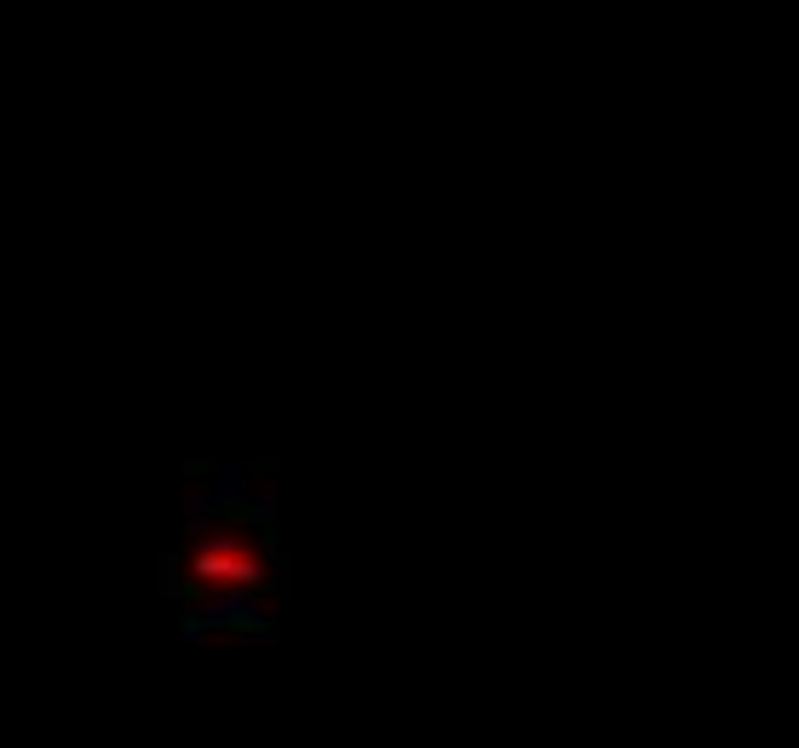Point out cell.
I'll return each instance as SVG.
<instances>
[{
    "label": "cell",
    "mask_w": 799,
    "mask_h": 748,
    "mask_svg": "<svg viewBox=\"0 0 799 748\" xmlns=\"http://www.w3.org/2000/svg\"><path fill=\"white\" fill-rule=\"evenodd\" d=\"M207 628H230V633H271L265 628V610L248 599H225V605H207Z\"/></svg>",
    "instance_id": "obj_1"
}]
</instances>
